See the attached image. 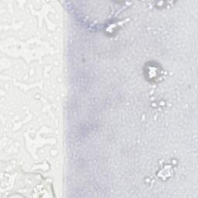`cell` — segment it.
<instances>
[{"instance_id": "obj_1", "label": "cell", "mask_w": 198, "mask_h": 198, "mask_svg": "<svg viewBox=\"0 0 198 198\" xmlns=\"http://www.w3.org/2000/svg\"><path fill=\"white\" fill-rule=\"evenodd\" d=\"M158 67H156L155 65H152L151 67H150V70H148V75H149V78L151 80H154L156 76H158Z\"/></svg>"}]
</instances>
